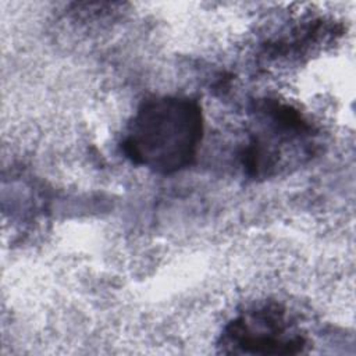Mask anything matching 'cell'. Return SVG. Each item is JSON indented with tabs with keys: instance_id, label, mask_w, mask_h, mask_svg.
Listing matches in <instances>:
<instances>
[{
	"instance_id": "1",
	"label": "cell",
	"mask_w": 356,
	"mask_h": 356,
	"mask_svg": "<svg viewBox=\"0 0 356 356\" xmlns=\"http://www.w3.org/2000/svg\"><path fill=\"white\" fill-rule=\"evenodd\" d=\"M203 132V113L197 100L152 96L136 108L120 146L132 164L171 175L195 161Z\"/></svg>"
},
{
	"instance_id": "2",
	"label": "cell",
	"mask_w": 356,
	"mask_h": 356,
	"mask_svg": "<svg viewBox=\"0 0 356 356\" xmlns=\"http://www.w3.org/2000/svg\"><path fill=\"white\" fill-rule=\"evenodd\" d=\"M218 345L224 353L295 355L303 352L307 338L288 309L270 300L227 323Z\"/></svg>"
},
{
	"instance_id": "3",
	"label": "cell",
	"mask_w": 356,
	"mask_h": 356,
	"mask_svg": "<svg viewBox=\"0 0 356 356\" xmlns=\"http://www.w3.org/2000/svg\"><path fill=\"white\" fill-rule=\"evenodd\" d=\"M257 114L263 128L246 146L243 167L252 177H268L280 167L288 147L310 146L314 128L299 110L278 100L261 102Z\"/></svg>"
}]
</instances>
